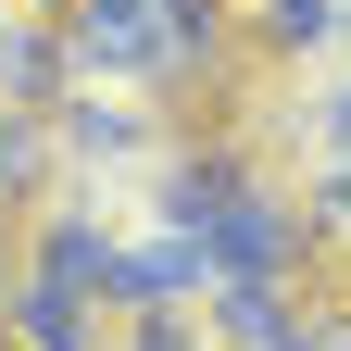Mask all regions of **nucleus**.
<instances>
[{"mask_svg":"<svg viewBox=\"0 0 351 351\" xmlns=\"http://www.w3.org/2000/svg\"><path fill=\"white\" fill-rule=\"evenodd\" d=\"M0 351H13V326H0Z\"/></svg>","mask_w":351,"mask_h":351,"instance_id":"nucleus-18","label":"nucleus"},{"mask_svg":"<svg viewBox=\"0 0 351 351\" xmlns=\"http://www.w3.org/2000/svg\"><path fill=\"white\" fill-rule=\"evenodd\" d=\"M0 301H13V251H0Z\"/></svg>","mask_w":351,"mask_h":351,"instance_id":"nucleus-15","label":"nucleus"},{"mask_svg":"<svg viewBox=\"0 0 351 351\" xmlns=\"http://www.w3.org/2000/svg\"><path fill=\"white\" fill-rule=\"evenodd\" d=\"M51 151H88V163H138V151H151V125L125 113V101H88V88H63V101H51Z\"/></svg>","mask_w":351,"mask_h":351,"instance_id":"nucleus-5","label":"nucleus"},{"mask_svg":"<svg viewBox=\"0 0 351 351\" xmlns=\"http://www.w3.org/2000/svg\"><path fill=\"white\" fill-rule=\"evenodd\" d=\"M51 113H25V101H0V213H38V176H51Z\"/></svg>","mask_w":351,"mask_h":351,"instance_id":"nucleus-7","label":"nucleus"},{"mask_svg":"<svg viewBox=\"0 0 351 351\" xmlns=\"http://www.w3.org/2000/svg\"><path fill=\"white\" fill-rule=\"evenodd\" d=\"M101 226H88V213H38L25 226V276H63V289H101Z\"/></svg>","mask_w":351,"mask_h":351,"instance_id":"nucleus-8","label":"nucleus"},{"mask_svg":"<svg viewBox=\"0 0 351 351\" xmlns=\"http://www.w3.org/2000/svg\"><path fill=\"white\" fill-rule=\"evenodd\" d=\"M326 25H339V0H239V38H263L276 63H314Z\"/></svg>","mask_w":351,"mask_h":351,"instance_id":"nucleus-9","label":"nucleus"},{"mask_svg":"<svg viewBox=\"0 0 351 351\" xmlns=\"http://www.w3.org/2000/svg\"><path fill=\"white\" fill-rule=\"evenodd\" d=\"M326 38H351V0H339V25H326Z\"/></svg>","mask_w":351,"mask_h":351,"instance_id":"nucleus-17","label":"nucleus"},{"mask_svg":"<svg viewBox=\"0 0 351 351\" xmlns=\"http://www.w3.org/2000/svg\"><path fill=\"white\" fill-rule=\"evenodd\" d=\"M301 226H314V263L351 239V151H326V176H314V213H301Z\"/></svg>","mask_w":351,"mask_h":351,"instance_id":"nucleus-12","label":"nucleus"},{"mask_svg":"<svg viewBox=\"0 0 351 351\" xmlns=\"http://www.w3.org/2000/svg\"><path fill=\"white\" fill-rule=\"evenodd\" d=\"M226 351H289V289H263V276H213V314H201Z\"/></svg>","mask_w":351,"mask_h":351,"instance_id":"nucleus-6","label":"nucleus"},{"mask_svg":"<svg viewBox=\"0 0 351 351\" xmlns=\"http://www.w3.org/2000/svg\"><path fill=\"white\" fill-rule=\"evenodd\" d=\"M301 125H314V151H351V88H326V101L301 113Z\"/></svg>","mask_w":351,"mask_h":351,"instance_id":"nucleus-13","label":"nucleus"},{"mask_svg":"<svg viewBox=\"0 0 351 351\" xmlns=\"http://www.w3.org/2000/svg\"><path fill=\"white\" fill-rule=\"evenodd\" d=\"M113 351H226L189 301H151V314H113Z\"/></svg>","mask_w":351,"mask_h":351,"instance_id":"nucleus-11","label":"nucleus"},{"mask_svg":"<svg viewBox=\"0 0 351 351\" xmlns=\"http://www.w3.org/2000/svg\"><path fill=\"white\" fill-rule=\"evenodd\" d=\"M63 88H75V51H63V13H13V25H0V101L51 113Z\"/></svg>","mask_w":351,"mask_h":351,"instance_id":"nucleus-4","label":"nucleus"},{"mask_svg":"<svg viewBox=\"0 0 351 351\" xmlns=\"http://www.w3.org/2000/svg\"><path fill=\"white\" fill-rule=\"evenodd\" d=\"M213 289V239L201 226H151L138 251H101V314H151V301Z\"/></svg>","mask_w":351,"mask_h":351,"instance_id":"nucleus-2","label":"nucleus"},{"mask_svg":"<svg viewBox=\"0 0 351 351\" xmlns=\"http://www.w3.org/2000/svg\"><path fill=\"white\" fill-rule=\"evenodd\" d=\"M201 239H213V276H263V289H301V276H314V226H301V201L263 189V163H239L226 189H213Z\"/></svg>","mask_w":351,"mask_h":351,"instance_id":"nucleus-1","label":"nucleus"},{"mask_svg":"<svg viewBox=\"0 0 351 351\" xmlns=\"http://www.w3.org/2000/svg\"><path fill=\"white\" fill-rule=\"evenodd\" d=\"M289 351H351V289L326 276V263L289 289Z\"/></svg>","mask_w":351,"mask_h":351,"instance_id":"nucleus-10","label":"nucleus"},{"mask_svg":"<svg viewBox=\"0 0 351 351\" xmlns=\"http://www.w3.org/2000/svg\"><path fill=\"white\" fill-rule=\"evenodd\" d=\"M25 13H75V0H25Z\"/></svg>","mask_w":351,"mask_h":351,"instance_id":"nucleus-16","label":"nucleus"},{"mask_svg":"<svg viewBox=\"0 0 351 351\" xmlns=\"http://www.w3.org/2000/svg\"><path fill=\"white\" fill-rule=\"evenodd\" d=\"M151 13H163V0H75L63 25H151Z\"/></svg>","mask_w":351,"mask_h":351,"instance_id":"nucleus-14","label":"nucleus"},{"mask_svg":"<svg viewBox=\"0 0 351 351\" xmlns=\"http://www.w3.org/2000/svg\"><path fill=\"white\" fill-rule=\"evenodd\" d=\"M0 326H13V351H101V289H63V276H25L13 263Z\"/></svg>","mask_w":351,"mask_h":351,"instance_id":"nucleus-3","label":"nucleus"}]
</instances>
